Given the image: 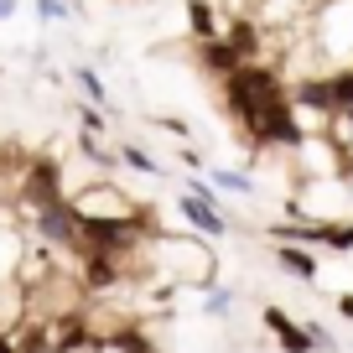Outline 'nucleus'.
Listing matches in <instances>:
<instances>
[{
  "instance_id": "obj_9",
  "label": "nucleus",
  "mask_w": 353,
  "mask_h": 353,
  "mask_svg": "<svg viewBox=\"0 0 353 353\" xmlns=\"http://www.w3.org/2000/svg\"><path fill=\"white\" fill-rule=\"evenodd\" d=\"M110 286H120V260H110V254H83V291L104 296Z\"/></svg>"
},
{
  "instance_id": "obj_4",
  "label": "nucleus",
  "mask_w": 353,
  "mask_h": 353,
  "mask_svg": "<svg viewBox=\"0 0 353 353\" xmlns=\"http://www.w3.org/2000/svg\"><path fill=\"white\" fill-rule=\"evenodd\" d=\"M32 229H37V239L57 244V250H78V239H83V213H78L73 198H68V203H57V208L32 213Z\"/></svg>"
},
{
  "instance_id": "obj_13",
  "label": "nucleus",
  "mask_w": 353,
  "mask_h": 353,
  "mask_svg": "<svg viewBox=\"0 0 353 353\" xmlns=\"http://www.w3.org/2000/svg\"><path fill=\"white\" fill-rule=\"evenodd\" d=\"M114 156H120L130 172H141V176H156V172H161V166H156V161H151V156H145L135 141H120V145H114Z\"/></svg>"
},
{
  "instance_id": "obj_15",
  "label": "nucleus",
  "mask_w": 353,
  "mask_h": 353,
  "mask_svg": "<svg viewBox=\"0 0 353 353\" xmlns=\"http://www.w3.org/2000/svg\"><path fill=\"white\" fill-rule=\"evenodd\" d=\"M21 353H57L52 327H47V322H32V327H26V338H21Z\"/></svg>"
},
{
  "instance_id": "obj_11",
  "label": "nucleus",
  "mask_w": 353,
  "mask_h": 353,
  "mask_svg": "<svg viewBox=\"0 0 353 353\" xmlns=\"http://www.w3.org/2000/svg\"><path fill=\"white\" fill-rule=\"evenodd\" d=\"M276 265L296 281H317V260H312L301 244H276Z\"/></svg>"
},
{
  "instance_id": "obj_10",
  "label": "nucleus",
  "mask_w": 353,
  "mask_h": 353,
  "mask_svg": "<svg viewBox=\"0 0 353 353\" xmlns=\"http://www.w3.org/2000/svg\"><path fill=\"white\" fill-rule=\"evenodd\" d=\"M104 348H114V353H156V343H151V332H145V327L125 322V327L104 332Z\"/></svg>"
},
{
  "instance_id": "obj_21",
  "label": "nucleus",
  "mask_w": 353,
  "mask_h": 353,
  "mask_svg": "<svg viewBox=\"0 0 353 353\" xmlns=\"http://www.w3.org/2000/svg\"><path fill=\"white\" fill-rule=\"evenodd\" d=\"M156 125H161V130H166V135H176V141H188V125L176 120V114H166V120H156Z\"/></svg>"
},
{
  "instance_id": "obj_8",
  "label": "nucleus",
  "mask_w": 353,
  "mask_h": 353,
  "mask_svg": "<svg viewBox=\"0 0 353 353\" xmlns=\"http://www.w3.org/2000/svg\"><path fill=\"white\" fill-rule=\"evenodd\" d=\"M182 219H188L192 229H203V234H208V239H223V234H229V219H223V213L213 208V203L192 198V192H188V198H182Z\"/></svg>"
},
{
  "instance_id": "obj_3",
  "label": "nucleus",
  "mask_w": 353,
  "mask_h": 353,
  "mask_svg": "<svg viewBox=\"0 0 353 353\" xmlns=\"http://www.w3.org/2000/svg\"><path fill=\"white\" fill-rule=\"evenodd\" d=\"M21 203H26L32 213L68 203V192H63V166H57L52 156H32V161H26V172H21Z\"/></svg>"
},
{
  "instance_id": "obj_24",
  "label": "nucleus",
  "mask_w": 353,
  "mask_h": 353,
  "mask_svg": "<svg viewBox=\"0 0 353 353\" xmlns=\"http://www.w3.org/2000/svg\"><path fill=\"white\" fill-rule=\"evenodd\" d=\"M338 312H343V317H353V296H338Z\"/></svg>"
},
{
  "instance_id": "obj_22",
  "label": "nucleus",
  "mask_w": 353,
  "mask_h": 353,
  "mask_svg": "<svg viewBox=\"0 0 353 353\" xmlns=\"http://www.w3.org/2000/svg\"><path fill=\"white\" fill-rule=\"evenodd\" d=\"M0 353H21V343H16V338H6V332H0Z\"/></svg>"
},
{
  "instance_id": "obj_20",
  "label": "nucleus",
  "mask_w": 353,
  "mask_h": 353,
  "mask_svg": "<svg viewBox=\"0 0 353 353\" xmlns=\"http://www.w3.org/2000/svg\"><path fill=\"white\" fill-rule=\"evenodd\" d=\"M229 291H223V286H208V301H203V307H208V312H229Z\"/></svg>"
},
{
  "instance_id": "obj_1",
  "label": "nucleus",
  "mask_w": 353,
  "mask_h": 353,
  "mask_svg": "<svg viewBox=\"0 0 353 353\" xmlns=\"http://www.w3.org/2000/svg\"><path fill=\"white\" fill-rule=\"evenodd\" d=\"M223 104H229L234 125H239L244 135L260 130V120L270 110H281V104H291L286 83H281L276 68H265V63H244L234 78H223Z\"/></svg>"
},
{
  "instance_id": "obj_23",
  "label": "nucleus",
  "mask_w": 353,
  "mask_h": 353,
  "mask_svg": "<svg viewBox=\"0 0 353 353\" xmlns=\"http://www.w3.org/2000/svg\"><path fill=\"white\" fill-rule=\"evenodd\" d=\"M16 16V0H0V21H11Z\"/></svg>"
},
{
  "instance_id": "obj_6",
  "label": "nucleus",
  "mask_w": 353,
  "mask_h": 353,
  "mask_svg": "<svg viewBox=\"0 0 353 353\" xmlns=\"http://www.w3.org/2000/svg\"><path fill=\"white\" fill-rule=\"evenodd\" d=\"M260 322L276 332V343H281L286 353H317V348H312V338H307V322H291L281 307H265V312H260Z\"/></svg>"
},
{
  "instance_id": "obj_14",
  "label": "nucleus",
  "mask_w": 353,
  "mask_h": 353,
  "mask_svg": "<svg viewBox=\"0 0 353 353\" xmlns=\"http://www.w3.org/2000/svg\"><path fill=\"white\" fill-rule=\"evenodd\" d=\"M73 83L83 88V99H88V104H99V110H110V94H104V78L94 73V68H78V73H73Z\"/></svg>"
},
{
  "instance_id": "obj_16",
  "label": "nucleus",
  "mask_w": 353,
  "mask_h": 353,
  "mask_svg": "<svg viewBox=\"0 0 353 353\" xmlns=\"http://www.w3.org/2000/svg\"><path fill=\"white\" fill-rule=\"evenodd\" d=\"M322 244H327L332 254H348L353 250V223H327V229H322Z\"/></svg>"
},
{
  "instance_id": "obj_2",
  "label": "nucleus",
  "mask_w": 353,
  "mask_h": 353,
  "mask_svg": "<svg viewBox=\"0 0 353 353\" xmlns=\"http://www.w3.org/2000/svg\"><path fill=\"white\" fill-rule=\"evenodd\" d=\"M312 21H317V32H312V47L322 52L327 73H338V68H353V0H322Z\"/></svg>"
},
{
  "instance_id": "obj_18",
  "label": "nucleus",
  "mask_w": 353,
  "mask_h": 353,
  "mask_svg": "<svg viewBox=\"0 0 353 353\" xmlns=\"http://www.w3.org/2000/svg\"><path fill=\"white\" fill-rule=\"evenodd\" d=\"M37 16H42V21H63V16H68V0H37Z\"/></svg>"
},
{
  "instance_id": "obj_17",
  "label": "nucleus",
  "mask_w": 353,
  "mask_h": 353,
  "mask_svg": "<svg viewBox=\"0 0 353 353\" xmlns=\"http://www.w3.org/2000/svg\"><path fill=\"white\" fill-rule=\"evenodd\" d=\"M213 188H223V192H250V176H244V172H213Z\"/></svg>"
},
{
  "instance_id": "obj_19",
  "label": "nucleus",
  "mask_w": 353,
  "mask_h": 353,
  "mask_svg": "<svg viewBox=\"0 0 353 353\" xmlns=\"http://www.w3.org/2000/svg\"><path fill=\"white\" fill-rule=\"evenodd\" d=\"M307 338H312V348H317V353H332V338H327L322 322H307Z\"/></svg>"
},
{
  "instance_id": "obj_5",
  "label": "nucleus",
  "mask_w": 353,
  "mask_h": 353,
  "mask_svg": "<svg viewBox=\"0 0 353 353\" xmlns=\"http://www.w3.org/2000/svg\"><path fill=\"white\" fill-rule=\"evenodd\" d=\"M223 42H229L244 63H254L260 47H265V21H260V16H234V21L223 26Z\"/></svg>"
},
{
  "instance_id": "obj_7",
  "label": "nucleus",
  "mask_w": 353,
  "mask_h": 353,
  "mask_svg": "<svg viewBox=\"0 0 353 353\" xmlns=\"http://www.w3.org/2000/svg\"><path fill=\"white\" fill-rule=\"evenodd\" d=\"M198 63L208 68L213 78H234V73L244 68V57L234 52V47L223 42V37H213V42H198Z\"/></svg>"
},
{
  "instance_id": "obj_12",
  "label": "nucleus",
  "mask_w": 353,
  "mask_h": 353,
  "mask_svg": "<svg viewBox=\"0 0 353 353\" xmlns=\"http://www.w3.org/2000/svg\"><path fill=\"white\" fill-rule=\"evenodd\" d=\"M188 21H192V37L198 42H213L219 32V16H213V0H188Z\"/></svg>"
}]
</instances>
